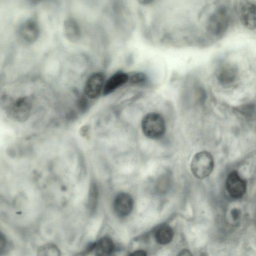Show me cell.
<instances>
[{
    "label": "cell",
    "instance_id": "obj_1",
    "mask_svg": "<svg viewBox=\"0 0 256 256\" xmlns=\"http://www.w3.org/2000/svg\"><path fill=\"white\" fill-rule=\"evenodd\" d=\"M40 81L36 72L0 76V119L18 136L38 132Z\"/></svg>",
    "mask_w": 256,
    "mask_h": 256
},
{
    "label": "cell",
    "instance_id": "obj_2",
    "mask_svg": "<svg viewBox=\"0 0 256 256\" xmlns=\"http://www.w3.org/2000/svg\"><path fill=\"white\" fill-rule=\"evenodd\" d=\"M230 22V16L226 7L217 8L208 16L206 23L207 32L215 37L222 36L227 30Z\"/></svg>",
    "mask_w": 256,
    "mask_h": 256
},
{
    "label": "cell",
    "instance_id": "obj_3",
    "mask_svg": "<svg viewBox=\"0 0 256 256\" xmlns=\"http://www.w3.org/2000/svg\"><path fill=\"white\" fill-rule=\"evenodd\" d=\"M142 130L148 138L159 139L164 134L166 130L165 120L163 116L156 112L146 114L142 120Z\"/></svg>",
    "mask_w": 256,
    "mask_h": 256
},
{
    "label": "cell",
    "instance_id": "obj_4",
    "mask_svg": "<svg viewBox=\"0 0 256 256\" xmlns=\"http://www.w3.org/2000/svg\"><path fill=\"white\" fill-rule=\"evenodd\" d=\"M214 166L212 156L206 151L196 153L193 157L190 164L192 173L199 179H204L209 176Z\"/></svg>",
    "mask_w": 256,
    "mask_h": 256
},
{
    "label": "cell",
    "instance_id": "obj_5",
    "mask_svg": "<svg viewBox=\"0 0 256 256\" xmlns=\"http://www.w3.org/2000/svg\"><path fill=\"white\" fill-rule=\"evenodd\" d=\"M40 29L38 22L34 18H29L22 22L17 29V36L25 44H34L38 38Z\"/></svg>",
    "mask_w": 256,
    "mask_h": 256
},
{
    "label": "cell",
    "instance_id": "obj_6",
    "mask_svg": "<svg viewBox=\"0 0 256 256\" xmlns=\"http://www.w3.org/2000/svg\"><path fill=\"white\" fill-rule=\"evenodd\" d=\"M226 185L228 193L234 199L242 197L246 189V181L236 170H232L228 174L226 179Z\"/></svg>",
    "mask_w": 256,
    "mask_h": 256
},
{
    "label": "cell",
    "instance_id": "obj_7",
    "mask_svg": "<svg viewBox=\"0 0 256 256\" xmlns=\"http://www.w3.org/2000/svg\"><path fill=\"white\" fill-rule=\"evenodd\" d=\"M104 76L100 72L92 74L87 79L84 88L87 97L94 99L102 92L104 84Z\"/></svg>",
    "mask_w": 256,
    "mask_h": 256
},
{
    "label": "cell",
    "instance_id": "obj_8",
    "mask_svg": "<svg viewBox=\"0 0 256 256\" xmlns=\"http://www.w3.org/2000/svg\"><path fill=\"white\" fill-rule=\"evenodd\" d=\"M239 16L242 24L246 28L253 30L256 26V6L254 3L246 1L239 8Z\"/></svg>",
    "mask_w": 256,
    "mask_h": 256
},
{
    "label": "cell",
    "instance_id": "obj_9",
    "mask_svg": "<svg viewBox=\"0 0 256 256\" xmlns=\"http://www.w3.org/2000/svg\"><path fill=\"white\" fill-rule=\"evenodd\" d=\"M238 69L234 64L225 62L220 64L216 70V77L222 84L228 86L234 83L238 76Z\"/></svg>",
    "mask_w": 256,
    "mask_h": 256
},
{
    "label": "cell",
    "instance_id": "obj_10",
    "mask_svg": "<svg viewBox=\"0 0 256 256\" xmlns=\"http://www.w3.org/2000/svg\"><path fill=\"white\" fill-rule=\"evenodd\" d=\"M134 202L132 198L126 193H120L115 198L114 209L116 214L120 217L128 216L132 211Z\"/></svg>",
    "mask_w": 256,
    "mask_h": 256
},
{
    "label": "cell",
    "instance_id": "obj_11",
    "mask_svg": "<svg viewBox=\"0 0 256 256\" xmlns=\"http://www.w3.org/2000/svg\"><path fill=\"white\" fill-rule=\"evenodd\" d=\"M128 78L129 76L126 72H118L115 73L104 82L102 92L103 94L108 95L112 93L128 82Z\"/></svg>",
    "mask_w": 256,
    "mask_h": 256
},
{
    "label": "cell",
    "instance_id": "obj_12",
    "mask_svg": "<svg viewBox=\"0 0 256 256\" xmlns=\"http://www.w3.org/2000/svg\"><path fill=\"white\" fill-rule=\"evenodd\" d=\"M64 32L66 38L72 42L78 41L81 36L80 27L73 18H69L64 21Z\"/></svg>",
    "mask_w": 256,
    "mask_h": 256
},
{
    "label": "cell",
    "instance_id": "obj_13",
    "mask_svg": "<svg viewBox=\"0 0 256 256\" xmlns=\"http://www.w3.org/2000/svg\"><path fill=\"white\" fill-rule=\"evenodd\" d=\"M174 232L171 226L168 224H163L158 227L154 233V238L156 242L162 245L170 243L174 238Z\"/></svg>",
    "mask_w": 256,
    "mask_h": 256
},
{
    "label": "cell",
    "instance_id": "obj_14",
    "mask_svg": "<svg viewBox=\"0 0 256 256\" xmlns=\"http://www.w3.org/2000/svg\"><path fill=\"white\" fill-rule=\"evenodd\" d=\"M114 248L112 240L104 237L100 240L94 248L97 255L106 256L110 254L114 251Z\"/></svg>",
    "mask_w": 256,
    "mask_h": 256
},
{
    "label": "cell",
    "instance_id": "obj_15",
    "mask_svg": "<svg viewBox=\"0 0 256 256\" xmlns=\"http://www.w3.org/2000/svg\"><path fill=\"white\" fill-rule=\"evenodd\" d=\"M38 252L40 256H56L60 254L58 248L52 244L42 246L39 248Z\"/></svg>",
    "mask_w": 256,
    "mask_h": 256
},
{
    "label": "cell",
    "instance_id": "obj_16",
    "mask_svg": "<svg viewBox=\"0 0 256 256\" xmlns=\"http://www.w3.org/2000/svg\"><path fill=\"white\" fill-rule=\"evenodd\" d=\"M98 190L95 184H92L89 192L88 205L90 211H94L96 208L98 202Z\"/></svg>",
    "mask_w": 256,
    "mask_h": 256
},
{
    "label": "cell",
    "instance_id": "obj_17",
    "mask_svg": "<svg viewBox=\"0 0 256 256\" xmlns=\"http://www.w3.org/2000/svg\"><path fill=\"white\" fill-rule=\"evenodd\" d=\"M10 248V244L7 236L0 230V256L6 254Z\"/></svg>",
    "mask_w": 256,
    "mask_h": 256
},
{
    "label": "cell",
    "instance_id": "obj_18",
    "mask_svg": "<svg viewBox=\"0 0 256 256\" xmlns=\"http://www.w3.org/2000/svg\"><path fill=\"white\" fill-rule=\"evenodd\" d=\"M128 82L134 84H144L148 80L146 74L140 72H134L132 74H128Z\"/></svg>",
    "mask_w": 256,
    "mask_h": 256
},
{
    "label": "cell",
    "instance_id": "obj_19",
    "mask_svg": "<svg viewBox=\"0 0 256 256\" xmlns=\"http://www.w3.org/2000/svg\"><path fill=\"white\" fill-rule=\"evenodd\" d=\"M230 215L233 220L237 222L241 216L240 210L238 208H233L230 211Z\"/></svg>",
    "mask_w": 256,
    "mask_h": 256
},
{
    "label": "cell",
    "instance_id": "obj_20",
    "mask_svg": "<svg viewBox=\"0 0 256 256\" xmlns=\"http://www.w3.org/2000/svg\"><path fill=\"white\" fill-rule=\"evenodd\" d=\"M131 256H146L147 254L146 251L144 250H138L134 252L132 254H130Z\"/></svg>",
    "mask_w": 256,
    "mask_h": 256
},
{
    "label": "cell",
    "instance_id": "obj_21",
    "mask_svg": "<svg viewBox=\"0 0 256 256\" xmlns=\"http://www.w3.org/2000/svg\"><path fill=\"white\" fill-rule=\"evenodd\" d=\"M178 256H192L190 252L186 249H184L180 252L179 254H178Z\"/></svg>",
    "mask_w": 256,
    "mask_h": 256
},
{
    "label": "cell",
    "instance_id": "obj_22",
    "mask_svg": "<svg viewBox=\"0 0 256 256\" xmlns=\"http://www.w3.org/2000/svg\"><path fill=\"white\" fill-rule=\"evenodd\" d=\"M44 0H28V2L32 6H36Z\"/></svg>",
    "mask_w": 256,
    "mask_h": 256
},
{
    "label": "cell",
    "instance_id": "obj_23",
    "mask_svg": "<svg viewBox=\"0 0 256 256\" xmlns=\"http://www.w3.org/2000/svg\"><path fill=\"white\" fill-rule=\"evenodd\" d=\"M138 1L141 4L148 5L152 3L154 0H138Z\"/></svg>",
    "mask_w": 256,
    "mask_h": 256
}]
</instances>
